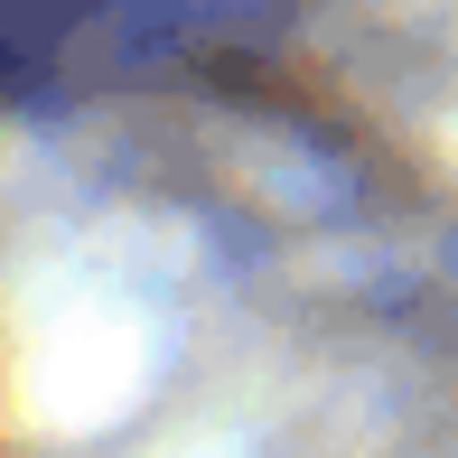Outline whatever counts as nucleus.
Segmentation results:
<instances>
[{"mask_svg":"<svg viewBox=\"0 0 458 458\" xmlns=\"http://www.w3.org/2000/svg\"><path fill=\"white\" fill-rule=\"evenodd\" d=\"M300 0H0V94H103L272 38Z\"/></svg>","mask_w":458,"mask_h":458,"instance_id":"nucleus-1","label":"nucleus"}]
</instances>
